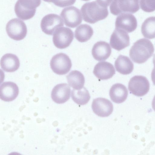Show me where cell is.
I'll return each mask as SVG.
<instances>
[{"label":"cell","instance_id":"obj_22","mask_svg":"<svg viewBox=\"0 0 155 155\" xmlns=\"http://www.w3.org/2000/svg\"><path fill=\"white\" fill-rule=\"evenodd\" d=\"M92 28L87 24H82L77 27L74 31L76 39L79 42H84L89 40L93 35Z\"/></svg>","mask_w":155,"mask_h":155},{"label":"cell","instance_id":"obj_8","mask_svg":"<svg viewBox=\"0 0 155 155\" xmlns=\"http://www.w3.org/2000/svg\"><path fill=\"white\" fill-rule=\"evenodd\" d=\"M129 91L133 94L141 97L146 94L150 89L147 78L142 75H136L130 79L128 84Z\"/></svg>","mask_w":155,"mask_h":155},{"label":"cell","instance_id":"obj_28","mask_svg":"<svg viewBox=\"0 0 155 155\" xmlns=\"http://www.w3.org/2000/svg\"><path fill=\"white\" fill-rule=\"evenodd\" d=\"M151 78L153 84L155 85V71L153 69L151 73Z\"/></svg>","mask_w":155,"mask_h":155},{"label":"cell","instance_id":"obj_23","mask_svg":"<svg viewBox=\"0 0 155 155\" xmlns=\"http://www.w3.org/2000/svg\"><path fill=\"white\" fill-rule=\"evenodd\" d=\"M141 32L145 38H155V17H149L145 20L141 27Z\"/></svg>","mask_w":155,"mask_h":155},{"label":"cell","instance_id":"obj_32","mask_svg":"<svg viewBox=\"0 0 155 155\" xmlns=\"http://www.w3.org/2000/svg\"><path fill=\"white\" fill-rule=\"evenodd\" d=\"M81 0L84 1H89V0Z\"/></svg>","mask_w":155,"mask_h":155},{"label":"cell","instance_id":"obj_20","mask_svg":"<svg viewBox=\"0 0 155 155\" xmlns=\"http://www.w3.org/2000/svg\"><path fill=\"white\" fill-rule=\"evenodd\" d=\"M115 67L116 71L120 73L127 75L133 71L134 65L130 59L127 56L120 55L115 62Z\"/></svg>","mask_w":155,"mask_h":155},{"label":"cell","instance_id":"obj_26","mask_svg":"<svg viewBox=\"0 0 155 155\" xmlns=\"http://www.w3.org/2000/svg\"><path fill=\"white\" fill-rule=\"evenodd\" d=\"M76 0H55L54 4L60 7H64L73 5Z\"/></svg>","mask_w":155,"mask_h":155},{"label":"cell","instance_id":"obj_18","mask_svg":"<svg viewBox=\"0 0 155 155\" xmlns=\"http://www.w3.org/2000/svg\"><path fill=\"white\" fill-rule=\"evenodd\" d=\"M0 65L4 71L9 72H13L18 69L20 66V61L15 55L7 53L2 57Z\"/></svg>","mask_w":155,"mask_h":155},{"label":"cell","instance_id":"obj_13","mask_svg":"<svg viewBox=\"0 0 155 155\" xmlns=\"http://www.w3.org/2000/svg\"><path fill=\"white\" fill-rule=\"evenodd\" d=\"M94 113L102 117L109 116L112 112L113 107L112 103L104 98H98L94 99L92 104Z\"/></svg>","mask_w":155,"mask_h":155},{"label":"cell","instance_id":"obj_12","mask_svg":"<svg viewBox=\"0 0 155 155\" xmlns=\"http://www.w3.org/2000/svg\"><path fill=\"white\" fill-rule=\"evenodd\" d=\"M136 18L133 15L128 13H122L117 17L115 28L123 30L129 33L134 31L137 27Z\"/></svg>","mask_w":155,"mask_h":155},{"label":"cell","instance_id":"obj_5","mask_svg":"<svg viewBox=\"0 0 155 155\" xmlns=\"http://www.w3.org/2000/svg\"><path fill=\"white\" fill-rule=\"evenodd\" d=\"M50 65L53 72L57 74L62 75L69 72L72 67V63L68 55L60 53L52 57Z\"/></svg>","mask_w":155,"mask_h":155},{"label":"cell","instance_id":"obj_3","mask_svg":"<svg viewBox=\"0 0 155 155\" xmlns=\"http://www.w3.org/2000/svg\"><path fill=\"white\" fill-rule=\"evenodd\" d=\"M41 3V0H18L15 4V11L17 17L26 20L35 15L36 8Z\"/></svg>","mask_w":155,"mask_h":155},{"label":"cell","instance_id":"obj_16","mask_svg":"<svg viewBox=\"0 0 155 155\" xmlns=\"http://www.w3.org/2000/svg\"><path fill=\"white\" fill-rule=\"evenodd\" d=\"M19 93V89L17 85L11 81L2 83L0 87V98L5 101H11L15 99Z\"/></svg>","mask_w":155,"mask_h":155},{"label":"cell","instance_id":"obj_29","mask_svg":"<svg viewBox=\"0 0 155 155\" xmlns=\"http://www.w3.org/2000/svg\"><path fill=\"white\" fill-rule=\"evenodd\" d=\"M152 104V108L153 110L155 111V96L153 98Z\"/></svg>","mask_w":155,"mask_h":155},{"label":"cell","instance_id":"obj_30","mask_svg":"<svg viewBox=\"0 0 155 155\" xmlns=\"http://www.w3.org/2000/svg\"><path fill=\"white\" fill-rule=\"evenodd\" d=\"M153 63L154 65V68L153 69L155 71V54H154L153 56Z\"/></svg>","mask_w":155,"mask_h":155},{"label":"cell","instance_id":"obj_4","mask_svg":"<svg viewBox=\"0 0 155 155\" xmlns=\"http://www.w3.org/2000/svg\"><path fill=\"white\" fill-rule=\"evenodd\" d=\"M139 9V0H114L110 6L111 13L115 15L134 14Z\"/></svg>","mask_w":155,"mask_h":155},{"label":"cell","instance_id":"obj_1","mask_svg":"<svg viewBox=\"0 0 155 155\" xmlns=\"http://www.w3.org/2000/svg\"><path fill=\"white\" fill-rule=\"evenodd\" d=\"M154 52V48L151 42L143 38L134 43L130 50L129 56L135 63L142 64L150 58Z\"/></svg>","mask_w":155,"mask_h":155},{"label":"cell","instance_id":"obj_10","mask_svg":"<svg viewBox=\"0 0 155 155\" xmlns=\"http://www.w3.org/2000/svg\"><path fill=\"white\" fill-rule=\"evenodd\" d=\"M63 22L61 16L56 14H50L43 18L40 25L44 33L52 35L57 28L64 26Z\"/></svg>","mask_w":155,"mask_h":155},{"label":"cell","instance_id":"obj_19","mask_svg":"<svg viewBox=\"0 0 155 155\" xmlns=\"http://www.w3.org/2000/svg\"><path fill=\"white\" fill-rule=\"evenodd\" d=\"M109 94L112 101L116 103H121L126 99L128 91L126 87L120 83H116L111 87Z\"/></svg>","mask_w":155,"mask_h":155},{"label":"cell","instance_id":"obj_11","mask_svg":"<svg viewBox=\"0 0 155 155\" xmlns=\"http://www.w3.org/2000/svg\"><path fill=\"white\" fill-rule=\"evenodd\" d=\"M110 43L112 48L120 51L129 46V36L125 31L115 28L111 35Z\"/></svg>","mask_w":155,"mask_h":155},{"label":"cell","instance_id":"obj_21","mask_svg":"<svg viewBox=\"0 0 155 155\" xmlns=\"http://www.w3.org/2000/svg\"><path fill=\"white\" fill-rule=\"evenodd\" d=\"M69 85L73 89L78 90L82 89L85 83V78L83 74L77 70L71 71L66 76Z\"/></svg>","mask_w":155,"mask_h":155},{"label":"cell","instance_id":"obj_2","mask_svg":"<svg viewBox=\"0 0 155 155\" xmlns=\"http://www.w3.org/2000/svg\"><path fill=\"white\" fill-rule=\"evenodd\" d=\"M81 10L84 20L90 24L104 19L109 14L107 7L100 5L96 0L84 3Z\"/></svg>","mask_w":155,"mask_h":155},{"label":"cell","instance_id":"obj_6","mask_svg":"<svg viewBox=\"0 0 155 155\" xmlns=\"http://www.w3.org/2000/svg\"><path fill=\"white\" fill-rule=\"evenodd\" d=\"M6 31L8 35L12 39L19 41L26 36L27 30L25 22L20 19L13 18L7 23Z\"/></svg>","mask_w":155,"mask_h":155},{"label":"cell","instance_id":"obj_24","mask_svg":"<svg viewBox=\"0 0 155 155\" xmlns=\"http://www.w3.org/2000/svg\"><path fill=\"white\" fill-rule=\"evenodd\" d=\"M71 96L73 101L79 105L87 104L91 97L88 91L85 87L78 90L73 89L71 91Z\"/></svg>","mask_w":155,"mask_h":155},{"label":"cell","instance_id":"obj_9","mask_svg":"<svg viewBox=\"0 0 155 155\" xmlns=\"http://www.w3.org/2000/svg\"><path fill=\"white\" fill-rule=\"evenodd\" d=\"M60 16L65 25L71 28L76 27L82 22V21L80 10L74 6L67 7L63 9Z\"/></svg>","mask_w":155,"mask_h":155},{"label":"cell","instance_id":"obj_14","mask_svg":"<svg viewBox=\"0 0 155 155\" xmlns=\"http://www.w3.org/2000/svg\"><path fill=\"white\" fill-rule=\"evenodd\" d=\"M71 94V88L66 83L57 84L53 89L51 97L53 101L56 103H64L69 99Z\"/></svg>","mask_w":155,"mask_h":155},{"label":"cell","instance_id":"obj_15","mask_svg":"<svg viewBox=\"0 0 155 155\" xmlns=\"http://www.w3.org/2000/svg\"><path fill=\"white\" fill-rule=\"evenodd\" d=\"M93 72L99 79L106 80L112 77L115 73V71L111 63L107 61H101L95 65Z\"/></svg>","mask_w":155,"mask_h":155},{"label":"cell","instance_id":"obj_17","mask_svg":"<svg viewBox=\"0 0 155 155\" xmlns=\"http://www.w3.org/2000/svg\"><path fill=\"white\" fill-rule=\"evenodd\" d=\"M111 48L109 44L103 41L96 42L92 50V54L94 59L98 61H104L110 56Z\"/></svg>","mask_w":155,"mask_h":155},{"label":"cell","instance_id":"obj_31","mask_svg":"<svg viewBox=\"0 0 155 155\" xmlns=\"http://www.w3.org/2000/svg\"><path fill=\"white\" fill-rule=\"evenodd\" d=\"M44 1L48 2L53 3L54 0H43Z\"/></svg>","mask_w":155,"mask_h":155},{"label":"cell","instance_id":"obj_7","mask_svg":"<svg viewBox=\"0 0 155 155\" xmlns=\"http://www.w3.org/2000/svg\"><path fill=\"white\" fill-rule=\"evenodd\" d=\"M74 33L70 28L61 27L57 28L54 33L53 41L55 46L59 49L68 47L73 41Z\"/></svg>","mask_w":155,"mask_h":155},{"label":"cell","instance_id":"obj_25","mask_svg":"<svg viewBox=\"0 0 155 155\" xmlns=\"http://www.w3.org/2000/svg\"><path fill=\"white\" fill-rule=\"evenodd\" d=\"M140 5L141 8L145 12L155 11V0H140Z\"/></svg>","mask_w":155,"mask_h":155},{"label":"cell","instance_id":"obj_27","mask_svg":"<svg viewBox=\"0 0 155 155\" xmlns=\"http://www.w3.org/2000/svg\"><path fill=\"white\" fill-rule=\"evenodd\" d=\"M113 0H96L98 4L102 6L107 7L109 5Z\"/></svg>","mask_w":155,"mask_h":155}]
</instances>
